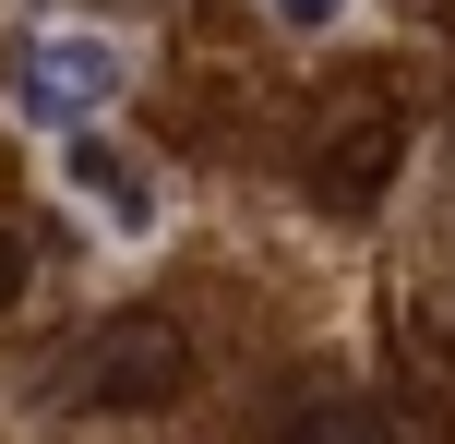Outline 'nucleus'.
I'll return each instance as SVG.
<instances>
[{
    "label": "nucleus",
    "instance_id": "obj_1",
    "mask_svg": "<svg viewBox=\"0 0 455 444\" xmlns=\"http://www.w3.org/2000/svg\"><path fill=\"white\" fill-rule=\"evenodd\" d=\"M120 36H96V24H36V36L12 48V109L24 120H96L120 96Z\"/></svg>",
    "mask_w": 455,
    "mask_h": 444
},
{
    "label": "nucleus",
    "instance_id": "obj_2",
    "mask_svg": "<svg viewBox=\"0 0 455 444\" xmlns=\"http://www.w3.org/2000/svg\"><path fill=\"white\" fill-rule=\"evenodd\" d=\"M60 181L84 192V205L108 216L120 240H144V229H156V168H144V157H108L96 133H72V144H60Z\"/></svg>",
    "mask_w": 455,
    "mask_h": 444
},
{
    "label": "nucleus",
    "instance_id": "obj_3",
    "mask_svg": "<svg viewBox=\"0 0 455 444\" xmlns=\"http://www.w3.org/2000/svg\"><path fill=\"white\" fill-rule=\"evenodd\" d=\"M168 384H180V325H168V312H132V325L84 360V397H168Z\"/></svg>",
    "mask_w": 455,
    "mask_h": 444
},
{
    "label": "nucleus",
    "instance_id": "obj_4",
    "mask_svg": "<svg viewBox=\"0 0 455 444\" xmlns=\"http://www.w3.org/2000/svg\"><path fill=\"white\" fill-rule=\"evenodd\" d=\"M384 157H395L384 109H360V120H347V144H336V157H312V192H323V205H371V181H384Z\"/></svg>",
    "mask_w": 455,
    "mask_h": 444
},
{
    "label": "nucleus",
    "instance_id": "obj_5",
    "mask_svg": "<svg viewBox=\"0 0 455 444\" xmlns=\"http://www.w3.org/2000/svg\"><path fill=\"white\" fill-rule=\"evenodd\" d=\"M275 444H395V421H384V408H360V397H312V408L275 421Z\"/></svg>",
    "mask_w": 455,
    "mask_h": 444
},
{
    "label": "nucleus",
    "instance_id": "obj_6",
    "mask_svg": "<svg viewBox=\"0 0 455 444\" xmlns=\"http://www.w3.org/2000/svg\"><path fill=\"white\" fill-rule=\"evenodd\" d=\"M264 12L288 24V36H336V24H347V0H264Z\"/></svg>",
    "mask_w": 455,
    "mask_h": 444
},
{
    "label": "nucleus",
    "instance_id": "obj_7",
    "mask_svg": "<svg viewBox=\"0 0 455 444\" xmlns=\"http://www.w3.org/2000/svg\"><path fill=\"white\" fill-rule=\"evenodd\" d=\"M24 301V229H0V312Z\"/></svg>",
    "mask_w": 455,
    "mask_h": 444
}]
</instances>
